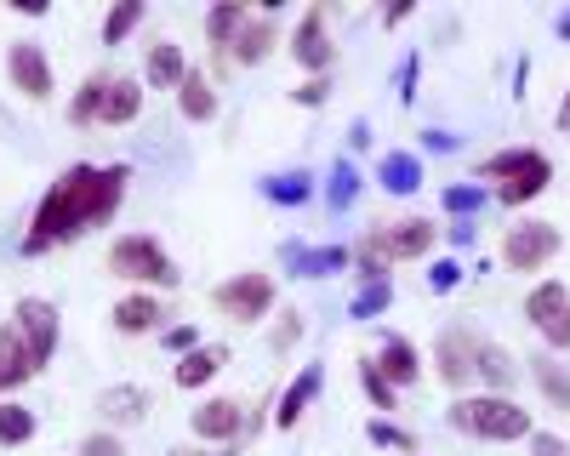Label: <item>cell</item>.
I'll return each mask as SVG.
<instances>
[{
	"mask_svg": "<svg viewBox=\"0 0 570 456\" xmlns=\"http://www.w3.org/2000/svg\"><path fill=\"white\" fill-rule=\"evenodd\" d=\"M35 377V359H29V343H23V331L18 326H7L0 331V394H12L18 383H29Z\"/></svg>",
	"mask_w": 570,
	"mask_h": 456,
	"instance_id": "4fadbf2b",
	"label": "cell"
},
{
	"mask_svg": "<svg viewBox=\"0 0 570 456\" xmlns=\"http://www.w3.org/2000/svg\"><path fill=\"white\" fill-rule=\"evenodd\" d=\"M445 206H451V211H468V217H473V211L485 206V195H480V189H473V182H468V189H445Z\"/></svg>",
	"mask_w": 570,
	"mask_h": 456,
	"instance_id": "8d00e7d4",
	"label": "cell"
},
{
	"mask_svg": "<svg viewBox=\"0 0 570 456\" xmlns=\"http://www.w3.org/2000/svg\"><path fill=\"white\" fill-rule=\"evenodd\" d=\"M292 58L314 75L331 69V40H325V7H308V18L297 23V40H292Z\"/></svg>",
	"mask_w": 570,
	"mask_h": 456,
	"instance_id": "8fae6325",
	"label": "cell"
},
{
	"mask_svg": "<svg viewBox=\"0 0 570 456\" xmlns=\"http://www.w3.org/2000/svg\"><path fill=\"white\" fill-rule=\"evenodd\" d=\"M263 195H268V200H279V206H303V200L314 195V177H308V171H285V177H268V182H263Z\"/></svg>",
	"mask_w": 570,
	"mask_h": 456,
	"instance_id": "4316f807",
	"label": "cell"
},
{
	"mask_svg": "<svg viewBox=\"0 0 570 456\" xmlns=\"http://www.w3.org/2000/svg\"><path fill=\"white\" fill-rule=\"evenodd\" d=\"M171 456H195V450H171Z\"/></svg>",
	"mask_w": 570,
	"mask_h": 456,
	"instance_id": "c3c4849f",
	"label": "cell"
},
{
	"mask_svg": "<svg viewBox=\"0 0 570 456\" xmlns=\"http://www.w3.org/2000/svg\"><path fill=\"white\" fill-rule=\"evenodd\" d=\"M285 262H292V274H303V280H320V274H337L343 262H348V251L343 246H314V251H285Z\"/></svg>",
	"mask_w": 570,
	"mask_h": 456,
	"instance_id": "d6986e66",
	"label": "cell"
},
{
	"mask_svg": "<svg viewBox=\"0 0 570 456\" xmlns=\"http://www.w3.org/2000/svg\"><path fill=\"white\" fill-rule=\"evenodd\" d=\"M531 450H537V456H564V445H559L553 434H531Z\"/></svg>",
	"mask_w": 570,
	"mask_h": 456,
	"instance_id": "7bdbcfd3",
	"label": "cell"
},
{
	"mask_svg": "<svg viewBox=\"0 0 570 456\" xmlns=\"http://www.w3.org/2000/svg\"><path fill=\"white\" fill-rule=\"evenodd\" d=\"M142 18H149V7H142V0H120V7L109 12V23H104V46H120Z\"/></svg>",
	"mask_w": 570,
	"mask_h": 456,
	"instance_id": "f1b7e54d",
	"label": "cell"
},
{
	"mask_svg": "<svg viewBox=\"0 0 570 456\" xmlns=\"http://www.w3.org/2000/svg\"><path fill=\"white\" fill-rule=\"evenodd\" d=\"M485 177H508L502 189H497V200L502 206H531L542 189H548V177H553V166L537 155V149H513V155H491L485 166H480Z\"/></svg>",
	"mask_w": 570,
	"mask_h": 456,
	"instance_id": "3957f363",
	"label": "cell"
},
{
	"mask_svg": "<svg viewBox=\"0 0 570 456\" xmlns=\"http://www.w3.org/2000/svg\"><path fill=\"white\" fill-rule=\"evenodd\" d=\"M559 34H564V40H570V12H564V18H559Z\"/></svg>",
	"mask_w": 570,
	"mask_h": 456,
	"instance_id": "7dc6e473",
	"label": "cell"
},
{
	"mask_svg": "<svg viewBox=\"0 0 570 456\" xmlns=\"http://www.w3.org/2000/svg\"><path fill=\"white\" fill-rule=\"evenodd\" d=\"M183 52L171 40H160V46H149V86H183Z\"/></svg>",
	"mask_w": 570,
	"mask_h": 456,
	"instance_id": "484cf974",
	"label": "cell"
},
{
	"mask_svg": "<svg viewBox=\"0 0 570 456\" xmlns=\"http://www.w3.org/2000/svg\"><path fill=\"white\" fill-rule=\"evenodd\" d=\"M473 377H485V383H491V394H508V388H513V377H519V365H513V354H508V348L480 343V354H473Z\"/></svg>",
	"mask_w": 570,
	"mask_h": 456,
	"instance_id": "9a60e30c",
	"label": "cell"
},
{
	"mask_svg": "<svg viewBox=\"0 0 570 456\" xmlns=\"http://www.w3.org/2000/svg\"><path fill=\"white\" fill-rule=\"evenodd\" d=\"M80 456H126V450H120V439H109V434H91V439L80 445Z\"/></svg>",
	"mask_w": 570,
	"mask_h": 456,
	"instance_id": "f35d334b",
	"label": "cell"
},
{
	"mask_svg": "<svg viewBox=\"0 0 570 456\" xmlns=\"http://www.w3.org/2000/svg\"><path fill=\"white\" fill-rule=\"evenodd\" d=\"M416 98V58H405V69H400V103H411Z\"/></svg>",
	"mask_w": 570,
	"mask_h": 456,
	"instance_id": "b9f144b4",
	"label": "cell"
},
{
	"mask_svg": "<svg viewBox=\"0 0 570 456\" xmlns=\"http://www.w3.org/2000/svg\"><path fill=\"white\" fill-rule=\"evenodd\" d=\"M422 137H428V149H440V155L456 149V137H451V131H422Z\"/></svg>",
	"mask_w": 570,
	"mask_h": 456,
	"instance_id": "f6af8a7d",
	"label": "cell"
},
{
	"mask_svg": "<svg viewBox=\"0 0 570 456\" xmlns=\"http://www.w3.org/2000/svg\"><path fill=\"white\" fill-rule=\"evenodd\" d=\"M228 365V354L223 348H195L183 365H177V388H200V383H212L217 371Z\"/></svg>",
	"mask_w": 570,
	"mask_h": 456,
	"instance_id": "7402d4cb",
	"label": "cell"
},
{
	"mask_svg": "<svg viewBox=\"0 0 570 456\" xmlns=\"http://www.w3.org/2000/svg\"><path fill=\"white\" fill-rule=\"evenodd\" d=\"M240 405H234V399H206L200 410H195V434L200 439H234V434H240Z\"/></svg>",
	"mask_w": 570,
	"mask_h": 456,
	"instance_id": "5bb4252c",
	"label": "cell"
},
{
	"mask_svg": "<svg viewBox=\"0 0 570 456\" xmlns=\"http://www.w3.org/2000/svg\"><path fill=\"white\" fill-rule=\"evenodd\" d=\"M360 388L376 399V410H394V388L383 383V371H376V359H365V365H360Z\"/></svg>",
	"mask_w": 570,
	"mask_h": 456,
	"instance_id": "e575fe53",
	"label": "cell"
},
{
	"mask_svg": "<svg viewBox=\"0 0 570 456\" xmlns=\"http://www.w3.org/2000/svg\"><path fill=\"white\" fill-rule=\"evenodd\" d=\"M365 434H371V445H394V450H405V456L416 450V439H411L405 428H394V423H371Z\"/></svg>",
	"mask_w": 570,
	"mask_h": 456,
	"instance_id": "d590c367",
	"label": "cell"
},
{
	"mask_svg": "<svg viewBox=\"0 0 570 456\" xmlns=\"http://www.w3.org/2000/svg\"><path fill=\"white\" fill-rule=\"evenodd\" d=\"M166 348L177 354V348H195V326H177V331H166Z\"/></svg>",
	"mask_w": 570,
	"mask_h": 456,
	"instance_id": "ee69618b",
	"label": "cell"
},
{
	"mask_svg": "<svg viewBox=\"0 0 570 456\" xmlns=\"http://www.w3.org/2000/svg\"><path fill=\"white\" fill-rule=\"evenodd\" d=\"M314 394H320V365H308V371H303L292 388H285V399H279V410H274V423H279V428H297L303 410L314 405Z\"/></svg>",
	"mask_w": 570,
	"mask_h": 456,
	"instance_id": "2e32d148",
	"label": "cell"
},
{
	"mask_svg": "<svg viewBox=\"0 0 570 456\" xmlns=\"http://www.w3.org/2000/svg\"><path fill=\"white\" fill-rule=\"evenodd\" d=\"M35 434V410L23 405H0V445H23Z\"/></svg>",
	"mask_w": 570,
	"mask_h": 456,
	"instance_id": "1f68e13d",
	"label": "cell"
},
{
	"mask_svg": "<svg viewBox=\"0 0 570 456\" xmlns=\"http://www.w3.org/2000/svg\"><path fill=\"white\" fill-rule=\"evenodd\" d=\"M525 319L542 331V343L570 348V291H564V286H537V291L525 297Z\"/></svg>",
	"mask_w": 570,
	"mask_h": 456,
	"instance_id": "ba28073f",
	"label": "cell"
},
{
	"mask_svg": "<svg viewBox=\"0 0 570 456\" xmlns=\"http://www.w3.org/2000/svg\"><path fill=\"white\" fill-rule=\"evenodd\" d=\"M149 405H155L149 388H104V399H98V410H104L109 423H137Z\"/></svg>",
	"mask_w": 570,
	"mask_h": 456,
	"instance_id": "44dd1931",
	"label": "cell"
},
{
	"mask_svg": "<svg viewBox=\"0 0 570 456\" xmlns=\"http://www.w3.org/2000/svg\"><path fill=\"white\" fill-rule=\"evenodd\" d=\"M177 109H183L188 120H212V115H217V91H212L200 75H183V86H177Z\"/></svg>",
	"mask_w": 570,
	"mask_h": 456,
	"instance_id": "cb8c5ba5",
	"label": "cell"
},
{
	"mask_svg": "<svg viewBox=\"0 0 570 456\" xmlns=\"http://www.w3.org/2000/svg\"><path fill=\"white\" fill-rule=\"evenodd\" d=\"M325 91H331L325 80H308V86H297V103H303V109H320V103H325Z\"/></svg>",
	"mask_w": 570,
	"mask_h": 456,
	"instance_id": "60d3db41",
	"label": "cell"
},
{
	"mask_svg": "<svg viewBox=\"0 0 570 456\" xmlns=\"http://www.w3.org/2000/svg\"><path fill=\"white\" fill-rule=\"evenodd\" d=\"M559 131H570V91H564V103H559Z\"/></svg>",
	"mask_w": 570,
	"mask_h": 456,
	"instance_id": "bcb514c9",
	"label": "cell"
},
{
	"mask_svg": "<svg viewBox=\"0 0 570 456\" xmlns=\"http://www.w3.org/2000/svg\"><path fill=\"white\" fill-rule=\"evenodd\" d=\"M115 326H120L126 337L155 331V326H160V303H155V297H120V303H115Z\"/></svg>",
	"mask_w": 570,
	"mask_h": 456,
	"instance_id": "ffe728a7",
	"label": "cell"
},
{
	"mask_svg": "<svg viewBox=\"0 0 570 456\" xmlns=\"http://www.w3.org/2000/svg\"><path fill=\"white\" fill-rule=\"evenodd\" d=\"M462 280V268L456 262H434V268H428V286H434V291H451Z\"/></svg>",
	"mask_w": 570,
	"mask_h": 456,
	"instance_id": "74e56055",
	"label": "cell"
},
{
	"mask_svg": "<svg viewBox=\"0 0 570 456\" xmlns=\"http://www.w3.org/2000/svg\"><path fill=\"white\" fill-rule=\"evenodd\" d=\"M451 428L462 434H480V439H525L531 417L502 394H480V399H456L451 405Z\"/></svg>",
	"mask_w": 570,
	"mask_h": 456,
	"instance_id": "7a4b0ae2",
	"label": "cell"
},
{
	"mask_svg": "<svg viewBox=\"0 0 570 456\" xmlns=\"http://www.w3.org/2000/svg\"><path fill=\"white\" fill-rule=\"evenodd\" d=\"M376 257H422L428 246H434V222L428 217H405L394 228H376V235L365 240Z\"/></svg>",
	"mask_w": 570,
	"mask_h": 456,
	"instance_id": "30bf717a",
	"label": "cell"
},
{
	"mask_svg": "<svg viewBox=\"0 0 570 456\" xmlns=\"http://www.w3.org/2000/svg\"><path fill=\"white\" fill-rule=\"evenodd\" d=\"M126 182H131V166H69L52 189H46L23 251L40 257V251H52L63 240H80L86 228H98L104 217H115Z\"/></svg>",
	"mask_w": 570,
	"mask_h": 456,
	"instance_id": "6da1fadb",
	"label": "cell"
},
{
	"mask_svg": "<svg viewBox=\"0 0 570 456\" xmlns=\"http://www.w3.org/2000/svg\"><path fill=\"white\" fill-rule=\"evenodd\" d=\"M217 308L228 319H240V326H252V319H263L274 308V280L268 274H240V280H223L217 286Z\"/></svg>",
	"mask_w": 570,
	"mask_h": 456,
	"instance_id": "5b68a950",
	"label": "cell"
},
{
	"mask_svg": "<svg viewBox=\"0 0 570 456\" xmlns=\"http://www.w3.org/2000/svg\"><path fill=\"white\" fill-rule=\"evenodd\" d=\"M325 195H331V211H348V206H354V195H360V171L343 160L337 171H331V189H325Z\"/></svg>",
	"mask_w": 570,
	"mask_h": 456,
	"instance_id": "d6a6232c",
	"label": "cell"
},
{
	"mask_svg": "<svg viewBox=\"0 0 570 456\" xmlns=\"http://www.w3.org/2000/svg\"><path fill=\"white\" fill-rule=\"evenodd\" d=\"M531 371H537V383H542V394L559 405V410H570V377L559 371L553 359H531Z\"/></svg>",
	"mask_w": 570,
	"mask_h": 456,
	"instance_id": "4dcf8cb0",
	"label": "cell"
},
{
	"mask_svg": "<svg viewBox=\"0 0 570 456\" xmlns=\"http://www.w3.org/2000/svg\"><path fill=\"white\" fill-rule=\"evenodd\" d=\"M7 69H12V86L23 91V98H35V103L52 98V63H46V52H40L35 40H12Z\"/></svg>",
	"mask_w": 570,
	"mask_h": 456,
	"instance_id": "9c48e42d",
	"label": "cell"
},
{
	"mask_svg": "<svg viewBox=\"0 0 570 456\" xmlns=\"http://www.w3.org/2000/svg\"><path fill=\"white\" fill-rule=\"evenodd\" d=\"M104 91H109V80H104V75H91V80L80 86V98H75L69 120H75V126H91V120H98V109H104Z\"/></svg>",
	"mask_w": 570,
	"mask_h": 456,
	"instance_id": "f546056e",
	"label": "cell"
},
{
	"mask_svg": "<svg viewBox=\"0 0 570 456\" xmlns=\"http://www.w3.org/2000/svg\"><path fill=\"white\" fill-rule=\"evenodd\" d=\"M137 109H142V86H137V80H109L98 120H104V126H126V120H137Z\"/></svg>",
	"mask_w": 570,
	"mask_h": 456,
	"instance_id": "e0dca14e",
	"label": "cell"
},
{
	"mask_svg": "<svg viewBox=\"0 0 570 456\" xmlns=\"http://www.w3.org/2000/svg\"><path fill=\"white\" fill-rule=\"evenodd\" d=\"M376 371H383V383H389V388H405V383H416V377H422V359H416V348H411V343H400V337H394V343L383 348V359H376Z\"/></svg>",
	"mask_w": 570,
	"mask_h": 456,
	"instance_id": "ac0fdd59",
	"label": "cell"
},
{
	"mask_svg": "<svg viewBox=\"0 0 570 456\" xmlns=\"http://www.w3.org/2000/svg\"><path fill=\"white\" fill-rule=\"evenodd\" d=\"M389 303H394V286H389V280H371V286H365V291L354 297V319H371V314H383Z\"/></svg>",
	"mask_w": 570,
	"mask_h": 456,
	"instance_id": "836d02e7",
	"label": "cell"
},
{
	"mask_svg": "<svg viewBox=\"0 0 570 456\" xmlns=\"http://www.w3.org/2000/svg\"><path fill=\"white\" fill-rule=\"evenodd\" d=\"M268 46H274V23L257 18V23L240 29V40H234V58H240V63H263V58H268Z\"/></svg>",
	"mask_w": 570,
	"mask_h": 456,
	"instance_id": "83f0119b",
	"label": "cell"
},
{
	"mask_svg": "<svg viewBox=\"0 0 570 456\" xmlns=\"http://www.w3.org/2000/svg\"><path fill=\"white\" fill-rule=\"evenodd\" d=\"M559 246H564V240H559V228H553V222H519V228H508L502 257H508L513 274H531V268H542Z\"/></svg>",
	"mask_w": 570,
	"mask_h": 456,
	"instance_id": "8992f818",
	"label": "cell"
},
{
	"mask_svg": "<svg viewBox=\"0 0 570 456\" xmlns=\"http://www.w3.org/2000/svg\"><path fill=\"white\" fill-rule=\"evenodd\" d=\"M109 268L120 274V280H142V286H177V280H183V274L171 268V257H166L149 235H126V240H115Z\"/></svg>",
	"mask_w": 570,
	"mask_h": 456,
	"instance_id": "277c9868",
	"label": "cell"
},
{
	"mask_svg": "<svg viewBox=\"0 0 570 456\" xmlns=\"http://www.w3.org/2000/svg\"><path fill=\"white\" fill-rule=\"evenodd\" d=\"M376 177H383L389 195H416V189H422V160H416V155H389Z\"/></svg>",
	"mask_w": 570,
	"mask_h": 456,
	"instance_id": "603a6c76",
	"label": "cell"
},
{
	"mask_svg": "<svg viewBox=\"0 0 570 456\" xmlns=\"http://www.w3.org/2000/svg\"><path fill=\"white\" fill-rule=\"evenodd\" d=\"M12 326L23 331V343H29V359H35V371L40 365H52V354H58V308L52 303H40V297H23L18 303V319Z\"/></svg>",
	"mask_w": 570,
	"mask_h": 456,
	"instance_id": "52a82bcc",
	"label": "cell"
},
{
	"mask_svg": "<svg viewBox=\"0 0 570 456\" xmlns=\"http://www.w3.org/2000/svg\"><path fill=\"white\" fill-rule=\"evenodd\" d=\"M297 337H303V319H297V314H285V326H279V331H274V348H279V354H285V348H292V343H297Z\"/></svg>",
	"mask_w": 570,
	"mask_h": 456,
	"instance_id": "ab89813d",
	"label": "cell"
},
{
	"mask_svg": "<svg viewBox=\"0 0 570 456\" xmlns=\"http://www.w3.org/2000/svg\"><path fill=\"white\" fill-rule=\"evenodd\" d=\"M246 23H252V18H246L240 0H223V7H212V18H206V34H212V46H234Z\"/></svg>",
	"mask_w": 570,
	"mask_h": 456,
	"instance_id": "d4e9b609",
	"label": "cell"
},
{
	"mask_svg": "<svg viewBox=\"0 0 570 456\" xmlns=\"http://www.w3.org/2000/svg\"><path fill=\"white\" fill-rule=\"evenodd\" d=\"M434 354H440V377H445L451 388H462V383L473 377V354H480V343H473L468 331H445Z\"/></svg>",
	"mask_w": 570,
	"mask_h": 456,
	"instance_id": "7c38bea8",
	"label": "cell"
}]
</instances>
